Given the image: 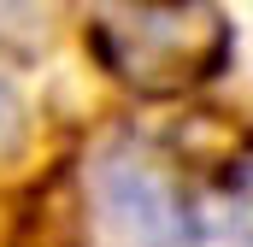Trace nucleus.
Segmentation results:
<instances>
[{
    "instance_id": "nucleus-3",
    "label": "nucleus",
    "mask_w": 253,
    "mask_h": 247,
    "mask_svg": "<svg viewBox=\"0 0 253 247\" xmlns=\"http://www.w3.org/2000/svg\"><path fill=\"white\" fill-rule=\"evenodd\" d=\"M242 247H253V236H248V242H242Z\"/></svg>"
},
{
    "instance_id": "nucleus-1",
    "label": "nucleus",
    "mask_w": 253,
    "mask_h": 247,
    "mask_svg": "<svg viewBox=\"0 0 253 247\" xmlns=\"http://www.w3.org/2000/svg\"><path fill=\"white\" fill-rule=\"evenodd\" d=\"M88 36L106 71L124 77L135 94H183L224 71L230 47L218 6H106Z\"/></svg>"
},
{
    "instance_id": "nucleus-2",
    "label": "nucleus",
    "mask_w": 253,
    "mask_h": 247,
    "mask_svg": "<svg viewBox=\"0 0 253 247\" xmlns=\"http://www.w3.org/2000/svg\"><path fill=\"white\" fill-rule=\"evenodd\" d=\"M24 135V112H18V100H12V88H0V153L12 147Z\"/></svg>"
}]
</instances>
